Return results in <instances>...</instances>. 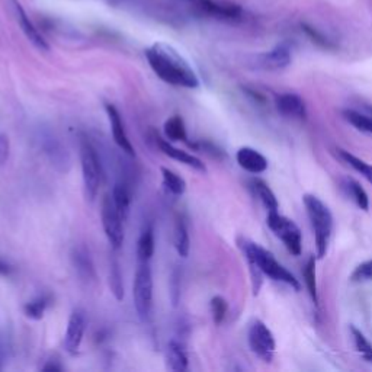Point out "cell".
Listing matches in <instances>:
<instances>
[{
	"label": "cell",
	"mask_w": 372,
	"mask_h": 372,
	"mask_svg": "<svg viewBox=\"0 0 372 372\" xmlns=\"http://www.w3.org/2000/svg\"><path fill=\"white\" fill-rule=\"evenodd\" d=\"M44 371H62V366L55 365V364H48L44 366Z\"/></svg>",
	"instance_id": "obj_37"
},
{
	"label": "cell",
	"mask_w": 372,
	"mask_h": 372,
	"mask_svg": "<svg viewBox=\"0 0 372 372\" xmlns=\"http://www.w3.org/2000/svg\"><path fill=\"white\" fill-rule=\"evenodd\" d=\"M10 272H12V266L6 261H3L2 257H0V275L8 277V275H10Z\"/></svg>",
	"instance_id": "obj_36"
},
{
	"label": "cell",
	"mask_w": 372,
	"mask_h": 372,
	"mask_svg": "<svg viewBox=\"0 0 372 372\" xmlns=\"http://www.w3.org/2000/svg\"><path fill=\"white\" fill-rule=\"evenodd\" d=\"M261 64L268 70H282L291 63V48L287 44H279L269 53L261 55Z\"/></svg>",
	"instance_id": "obj_15"
},
{
	"label": "cell",
	"mask_w": 372,
	"mask_h": 372,
	"mask_svg": "<svg viewBox=\"0 0 372 372\" xmlns=\"http://www.w3.org/2000/svg\"><path fill=\"white\" fill-rule=\"evenodd\" d=\"M154 253V233L151 227H146L142 230L138 245H137V256L140 262H149Z\"/></svg>",
	"instance_id": "obj_22"
},
{
	"label": "cell",
	"mask_w": 372,
	"mask_h": 372,
	"mask_svg": "<svg viewBox=\"0 0 372 372\" xmlns=\"http://www.w3.org/2000/svg\"><path fill=\"white\" fill-rule=\"evenodd\" d=\"M304 278H306V285L308 288V292L311 298L314 299V303L317 304L319 297H317V281H316V259H314V256H310V259L306 265Z\"/></svg>",
	"instance_id": "obj_28"
},
{
	"label": "cell",
	"mask_w": 372,
	"mask_h": 372,
	"mask_svg": "<svg viewBox=\"0 0 372 372\" xmlns=\"http://www.w3.org/2000/svg\"><path fill=\"white\" fill-rule=\"evenodd\" d=\"M134 306L142 320L150 317L153 307V277L149 262H140L134 277Z\"/></svg>",
	"instance_id": "obj_6"
},
{
	"label": "cell",
	"mask_w": 372,
	"mask_h": 372,
	"mask_svg": "<svg viewBox=\"0 0 372 372\" xmlns=\"http://www.w3.org/2000/svg\"><path fill=\"white\" fill-rule=\"evenodd\" d=\"M102 225L105 234L112 245L113 249H120L124 243V225L122 221L124 218L121 217V214L118 212L115 204H113L111 196H105L102 201Z\"/></svg>",
	"instance_id": "obj_8"
},
{
	"label": "cell",
	"mask_w": 372,
	"mask_h": 372,
	"mask_svg": "<svg viewBox=\"0 0 372 372\" xmlns=\"http://www.w3.org/2000/svg\"><path fill=\"white\" fill-rule=\"evenodd\" d=\"M167 364L171 371H186L188 369V355L182 343L171 340L167 345Z\"/></svg>",
	"instance_id": "obj_18"
},
{
	"label": "cell",
	"mask_w": 372,
	"mask_h": 372,
	"mask_svg": "<svg viewBox=\"0 0 372 372\" xmlns=\"http://www.w3.org/2000/svg\"><path fill=\"white\" fill-rule=\"evenodd\" d=\"M112 201L115 204L118 212L121 214V217L125 220L128 217V212H130V205H131V191L128 186L122 182H118L113 186L112 192Z\"/></svg>",
	"instance_id": "obj_20"
},
{
	"label": "cell",
	"mask_w": 372,
	"mask_h": 372,
	"mask_svg": "<svg viewBox=\"0 0 372 372\" xmlns=\"http://www.w3.org/2000/svg\"><path fill=\"white\" fill-rule=\"evenodd\" d=\"M50 304V298L48 297H38L34 298L32 301L26 303L25 306V314L26 317H30L32 320H41L44 317V313Z\"/></svg>",
	"instance_id": "obj_27"
},
{
	"label": "cell",
	"mask_w": 372,
	"mask_h": 372,
	"mask_svg": "<svg viewBox=\"0 0 372 372\" xmlns=\"http://www.w3.org/2000/svg\"><path fill=\"white\" fill-rule=\"evenodd\" d=\"M343 188L346 189L348 195L353 199L355 204L357 207H360L364 211H368L369 210V198H368V194L365 192V189L362 188V186L360 183H357L353 179H346L345 183H343Z\"/></svg>",
	"instance_id": "obj_23"
},
{
	"label": "cell",
	"mask_w": 372,
	"mask_h": 372,
	"mask_svg": "<svg viewBox=\"0 0 372 372\" xmlns=\"http://www.w3.org/2000/svg\"><path fill=\"white\" fill-rule=\"evenodd\" d=\"M277 108L281 115L287 118L304 120L307 115L306 104L301 97L295 93H283L277 97Z\"/></svg>",
	"instance_id": "obj_13"
},
{
	"label": "cell",
	"mask_w": 372,
	"mask_h": 372,
	"mask_svg": "<svg viewBox=\"0 0 372 372\" xmlns=\"http://www.w3.org/2000/svg\"><path fill=\"white\" fill-rule=\"evenodd\" d=\"M105 109H106L108 118H109V122H111V130H112L113 140H115L118 147L122 151H125L127 154H130V156H134V147L131 145L130 138H128V136H127L125 127H124V122H122L120 112L117 111L115 106L109 105V104H106Z\"/></svg>",
	"instance_id": "obj_11"
},
{
	"label": "cell",
	"mask_w": 372,
	"mask_h": 372,
	"mask_svg": "<svg viewBox=\"0 0 372 372\" xmlns=\"http://www.w3.org/2000/svg\"><path fill=\"white\" fill-rule=\"evenodd\" d=\"M84 331H86L84 314L80 310H75L70 316L66 336H64V349L68 353H76L79 351Z\"/></svg>",
	"instance_id": "obj_10"
},
{
	"label": "cell",
	"mask_w": 372,
	"mask_h": 372,
	"mask_svg": "<svg viewBox=\"0 0 372 372\" xmlns=\"http://www.w3.org/2000/svg\"><path fill=\"white\" fill-rule=\"evenodd\" d=\"M146 57L154 73L163 82L189 89L199 86V79L189 63L166 42H156L146 51Z\"/></svg>",
	"instance_id": "obj_1"
},
{
	"label": "cell",
	"mask_w": 372,
	"mask_h": 372,
	"mask_svg": "<svg viewBox=\"0 0 372 372\" xmlns=\"http://www.w3.org/2000/svg\"><path fill=\"white\" fill-rule=\"evenodd\" d=\"M362 109L364 111H357L352 108L345 109L343 111V117H345V120L351 125H353L356 130L372 136V106L364 105Z\"/></svg>",
	"instance_id": "obj_17"
},
{
	"label": "cell",
	"mask_w": 372,
	"mask_h": 372,
	"mask_svg": "<svg viewBox=\"0 0 372 372\" xmlns=\"http://www.w3.org/2000/svg\"><path fill=\"white\" fill-rule=\"evenodd\" d=\"M75 266L79 272V275L84 279H91L93 277V266L91 262L89 254L84 250H76L75 253Z\"/></svg>",
	"instance_id": "obj_29"
},
{
	"label": "cell",
	"mask_w": 372,
	"mask_h": 372,
	"mask_svg": "<svg viewBox=\"0 0 372 372\" xmlns=\"http://www.w3.org/2000/svg\"><path fill=\"white\" fill-rule=\"evenodd\" d=\"M352 281H372V259L357 265L351 275Z\"/></svg>",
	"instance_id": "obj_34"
},
{
	"label": "cell",
	"mask_w": 372,
	"mask_h": 372,
	"mask_svg": "<svg viewBox=\"0 0 372 372\" xmlns=\"http://www.w3.org/2000/svg\"><path fill=\"white\" fill-rule=\"evenodd\" d=\"M80 162L84 192L86 196H88L91 201H93L97 195L99 186H101L102 170L97 153L88 138H83L80 142Z\"/></svg>",
	"instance_id": "obj_4"
},
{
	"label": "cell",
	"mask_w": 372,
	"mask_h": 372,
	"mask_svg": "<svg viewBox=\"0 0 372 372\" xmlns=\"http://www.w3.org/2000/svg\"><path fill=\"white\" fill-rule=\"evenodd\" d=\"M157 145H159L160 150H162L166 156L171 157V159H174V160H178V162H180V163H183V165H186V166H189V167H192V169H195V170L207 171L205 165L203 163V160H199L196 156L189 154L188 151L180 150V149L175 147V146H171L169 141L162 140V138H157Z\"/></svg>",
	"instance_id": "obj_14"
},
{
	"label": "cell",
	"mask_w": 372,
	"mask_h": 372,
	"mask_svg": "<svg viewBox=\"0 0 372 372\" xmlns=\"http://www.w3.org/2000/svg\"><path fill=\"white\" fill-rule=\"evenodd\" d=\"M303 201H304L307 216L313 227L314 239H316L317 256L322 259V257H324L327 253L328 241H331V237H332V230H333L332 212L323 201H320V199L314 195H310V194L304 195Z\"/></svg>",
	"instance_id": "obj_3"
},
{
	"label": "cell",
	"mask_w": 372,
	"mask_h": 372,
	"mask_svg": "<svg viewBox=\"0 0 372 372\" xmlns=\"http://www.w3.org/2000/svg\"><path fill=\"white\" fill-rule=\"evenodd\" d=\"M162 176H163V185L165 188L176 196L183 195L186 191V182L183 178H180L175 171H171L166 167H162Z\"/></svg>",
	"instance_id": "obj_24"
},
{
	"label": "cell",
	"mask_w": 372,
	"mask_h": 372,
	"mask_svg": "<svg viewBox=\"0 0 372 372\" xmlns=\"http://www.w3.org/2000/svg\"><path fill=\"white\" fill-rule=\"evenodd\" d=\"M111 288L113 291V294H115L117 299H122L124 297V285H122V277H121V272H120V268L117 263H113L112 266V272H111Z\"/></svg>",
	"instance_id": "obj_33"
},
{
	"label": "cell",
	"mask_w": 372,
	"mask_h": 372,
	"mask_svg": "<svg viewBox=\"0 0 372 372\" xmlns=\"http://www.w3.org/2000/svg\"><path fill=\"white\" fill-rule=\"evenodd\" d=\"M196 5L205 15L216 19L237 22L243 18L241 6L228 0H196Z\"/></svg>",
	"instance_id": "obj_9"
},
{
	"label": "cell",
	"mask_w": 372,
	"mask_h": 372,
	"mask_svg": "<svg viewBox=\"0 0 372 372\" xmlns=\"http://www.w3.org/2000/svg\"><path fill=\"white\" fill-rule=\"evenodd\" d=\"M13 5H15L17 15H18V21H19V25H21V28H22L24 34L26 35V38L30 39L37 48H39V50H42V51H48V50H50L48 42L44 39V37H42V35L39 34V31H38L37 28L34 26V24L30 21V18L26 17V13H25V10L22 9V6L17 2V0H13Z\"/></svg>",
	"instance_id": "obj_16"
},
{
	"label": "cell",
	"mask_w": 372,
	"mask_h": 372,
	"mask_svg": "<svg viewBox=\"0 0 372 372\" xmlns=\"http://www.w3.org/2000/svg\"><path fill=\"white\" fill-rule=\"evenodd\" d=\"M237 163L241 169H245L249 174H263L268 169V159L252 147H241L236 154Z\"/></svg>",
	"instance_id": "obj_12"
},
{
	"label": "cell",
	"mask_w": 372,
	"mask_h": 372,
	"mask_svg": "<svg viewBox=\"0 0 372 372\" xmlns=\"http://www.w3.org/2000/svg\"><path fill=\"white\" fill-rule=\"evenodd\" d=\"M266 223L270 230L275 233V236L282 240L285 248L288 249L291 254L294 256L301 254L303 234L292 220L281 216L278 211H270L268 212Z\"/></svg>",
	"instance_id": "obj_5"
},
{
	"label": "cell",
	"mask_w": 372,
	"mask_h": 372,
	"mask_svg": "<svg viewBox=\"0 0 372 372\" xmlns=\"http://www.w3.org/2000/svg\"><path fill=\"white\" fill-rule=\"evenodd\" d=\"M175 248L178 253L182 257H186L189 254V233H188V227H186L183 220H178L175 225Z\"/></svg>",
	"instance_id": "obj_25"
},
{
	"label": "cell",
	"mask_w": 372,
	"mask_h": 372,
	"mask_svg": "<svg viewBox=\"0 0 372 372\" xmlns=\"http://www.w3.org/2000/svg\"><path fill=\"white\" fill-rule=\"evenodd\" d=\"M239 246L243 252V254L246 256V259L250 266V275H252V283H253V292L257 294L261 290L262 285V275L269 277L274 281H279L290 285L291 288L295 291L301 290V285H299L298 279L291 274L290 270L285 269L270 252L263 249L262 246L256 245V243L248 240V239H240Z\"/></svg>",
	"instance_id": "obj_2"
},
{
	"label": "cell",
	"mask_w": 372,
	"mask_h": 372,
	"mask_svg": "<svg viewBox=\"0 0 372 372\" xmlns=\"http://www.w3.org/2000/svg\"><path fill=\"white\" fill-rule=\"evenodd\" d=\"M249 346L254 355L261 357L265 362H272L277 349L275 337L268 328V326L261 322L254 320L249 328Z\"/></svg>",
	"instance_id": "obj_7"
},
{
	"label": "cell",
	"mask_w": 372,
	"mask_h": 372,
	"mask_svg": "<svg viewBox=\"0 0 372 372\" xmlns=\"http://www.w3.org/2000/svg\"><path fill=\"white\" fill-rule=\"evenodd\" d=\"M301 30L306 32V35L314 42V44L322 47V48H326V50H335V44L333 42L328 39L327 37H324L322 32H319L316 28H313L311 25L308 24H301Z\"/></svg>",
	"instance_id": "obj_30"
},
{
	"label": "cell",
	"mask_w": 372,
	"mask_h": 372,
	"mask_svg": "<svg viewBox=\"0 0 372 372\" xmlns=\"http://www.w3.org/2000/svg\"><path fill=\"white\" fill-rule=\"evenodd\" d=\"M252 188H253L256 196L261 199L262 204L268 210V212H270V211H278V208H279L278 199H277L275 194L272 192V189L269 188L266 182H263L261 179H253L252 180Z\"/></svg>",
	"instance_id": "obj_21"
},
{
	"label": "cell",
	"mask_w": 372,
	"mask_h": 372,
	"mask_svg": "<svg viewBox=\"0 0 372 372\" xmlns=\"http://www.w3.org/2000/svg\"><path fill=\"white\" fill-rule=\"evenodd\" d=\"M351 332H352V336H353V340H355V346H356L357 352L362 355L364 360L372 361V345L369 343V340L355 327L351 328Z\"/></svg>",
	"instance_id": "obj_31"
},
{
	"label": "cell",
	"mask_w": 372,
	"mask_h": 372,
	"mask_svg": "<svg viewBox=\"0 0 372 372\" xmlns=\"http://www.w3.org/2000/svg\"><path fill=\"white\" fill-rule=\"evenodd\" d=\"M9 157V140L5 134H0V165L6 163Z\"/></svg>",
	"instance_id": "obj_35"
},
{
	"label": "cell",
	"mask_w": 372,
	"mask_h": 372,
	"mask_svg": "<svg viewBox=\"0 0 372 372\" xmlns=\"http://www.w3.org/2000/svg\"><path fill=\"white\" fill-rule=\"evenodd\" d=\"M165 134L171 141H186V128L180 117L175 115L165 122Z\"/></svg>",
	"instance_id": "obj_26"
},
{
	"label": "cell",
	"mask_w": 372,
	"mask_h": 372,
	"mask_svg": "<svg viewBox=\"0 0 372 372\" xmlns=\"http://www.w3.org/2000/svg\"><path fill=\"white\" fill-rule=\"evenodd\" d=\"M335 151L342 162H345L348 166H351L360 175H362L372 185V165L366 163L365 160L360 159V157H356L355 154L343 149H336Z\"/></svg>",
	"instance_id": "obj_19"
},
{
	"label": "cell",
	"mask_w": 372,
	"mask_h": 372,
	"mask_svg": "<svg viewBox=\"0 0 372 372\" xmlns=\"http://www.w3.org/2000/svg\"><path fill=\"white\" fill-rule=\"evenodd\" d=\"M227 310H228V306L223 297H214L211 299V313H212V317L216 324H221L224 322Z\"/></svg>",
	"instance_id": "obj_32"
}]
</instances>
